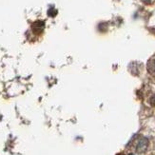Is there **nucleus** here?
I'll use <instances>...</instances> for the list:
<instances>
[{
	"mask_svg": "<svg viewBox=\"0 0 155 155\" xmlns=\"http://www.w3.org/2000/svg\"><path fill=\"white\" fill-rule=\"evenodd\" d=\"M147 147H149V140H147L146 137H140L136 142L135 150L137 152L142 153L147 150Z\"/></svg>",
	"mask_w": 155,
	"mask_h": 155,
	"instance_id": "nucleus-1",
	"label": "nucleus"
},
{
	"mask_svg": "<svg viewBox=\"0 0 155 155\" xmlns=\"http://www.w3.org/2000/svg\"><path fill=\"white\" fill-rule=\"evenodd\" d=\"M147 70L150 73H155V57L150 59L149 63H147Z\"/></svg>",
	"mask_w": 155,
	"mask_h": 155,
	"instance_id": "nucleus-2",
	"label": "nucleus"
},
{
	"mask_svg": "<svg viewBox=\"0 0 155 155\" xmlns=\"http://www.w3.org/2000/svg\"><path fill=\"white\" fill-rule=\"evenodd\" d=\"M143 3H145V4H147V5H150V4H152L153 3V1L154 0H141Z\"/></svg>",
	"mask_w": 155,
	"mask_h": 155,
	"instance_id": "nucleus-3",
	"label": "nucleus"
},
{
	"mask_svg": "<svg viewBox=\"0 0 155 155\" xmlns=\"http://www.w3.org/2000/svg\"><path fill=\"white\" fill-rule=\"evenodd\" d=\"M150 104L152 105V106H155V95H153L151 98H150Z\"/></svg>",
	"mask_w": 155,
	"mask_h": 155,
	"instance_id": "nucleus-4",
	"label": "nucleus"
},
{
	"mask_svg": "<svg viewBox=\"0 0 155 155\" xmlns=\"http://www.w3.org/2000/svg\"><path fill=\"white\" fill-rule=\"evenodd\" d=\"M117 155H124L123 153H119V154H117Z\"/></svg>",
	"mask_w": 155,
	"mask_h": 155,
	"instance_id": "nucleus-5",
	"label": "nucleus"
}]
</instances>
